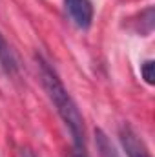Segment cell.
<instances>
[{
    "mask_svg": "<svg viewBox=\"0 0 155 157\" xmlns=\"http://www.w3.org/2000/svg\"><path fill=\"white\" fill-rule=\"evenodd\" d=\"M153 68H155V62L152 59H148V60H144L142 64H141V73H142V78L146 80V84H155V73H153Z\"/></svg>",
    "mask_w": 155,
    "mask_h": 157,
    "instance_id": "8992f818",
    "label": "cell"
},
{
    "mask_svg": "<svg viewBox=\"0 0 155 157\" xmlns=\"http://www.w3.org/2000/svg\"><path fill=\"white\" fill-rule=\"evenodd\" d=\"M73 157H88L86 150H73Z\"/></svg>",
    "mask_w": 155,
    "mask_h": 157,
    "instance_id": "ba28073f",
    "label": "cell"
},
{
    "mask_svg": "<svg viewBox=\"0 0 155 157\" xmlns=\"http://www.w3.org/2000/svg\"><path fill=\"white\" fill-rule=\"evenodd\" d=\"M0 66L7 75H15L18 71V60L15 57V51L11 49V46L7 44L2 33H0Z\"/></svg>",
    "mask_w": 155,
    "mask_h": 157,
    "instance_id": "277c9868",
    "label": "cell"
},
{
    "mask_svg": "<svg viewBox=\"0 0 155 157\" xmlns=\"http://www.w3.org/2000/svg\"><path fill=\"white\" fill-rule=\"evenodd\" d=\"M66 11L80 29H88L93 22V6L91 0H64Z\"/></svg>",
    "mask_w": 155,
    "mask_h": 157,
    "instance_id": "3957f363",
    "label": "cell"
},
{
    "mask_svg": "<svg viewBox=\"0 0 155 157\" xmlns=\"http://www.w3.org/2000/svg\"><path fill=\"white\" fill-rule=\"evenodd\" d=\"M37 62H39V71L40 78L44 84V90L49 97V101L53 102L57 113L64 121V124L68 126L71 139H73V150H86V135H84V119L80 115L77 108V102L73 101V97L68 93L66 86L62 84V80L55 73V70L37 55Z\"/></svg>",
    "mask_w": 155,
    "mask_h": 157,
    "instance_id": "6da1fadb",
    "label": "cell"
},
{
    "mask_svg": "<svg viewBox=\"0 0 155 157\" xmlns=\"http://www.w3.org/2000/svg\"><path fill=\"white\" fill-rule=\"evenodd\" d=\"M95 144L99 150V157H120L119 152L115 150V146L112 144V141L108 139V135L102 130H95Z\"/></svg>",
    "mask_w": 155,
    "mask_h": 157,
    "instance_id": "5b68a950",
    "label": "cell"
},
{
    "mask_svg": "<svg viewBox=\"0 0 155 157\" xmlns=\"http://www.w3.org/2000/svg\"><path fill=\"white\" fill-rule=\"evenodd\" d=\"M20 157H37V155H35L29 148H22V150H20Z\"/></svg>",
    "mask_w": 155,
    "mask_h": 157,
    "instance_id": "52a82bcc",
    "label": "cell"
},
{
    "mask_svg": "<svg viewBox=\"0 0 155 157\" xmlns=\"http://www.w3.org/2000/svg\"><path fill=\"white\" fill-rule=\"evenodd\" d=\"M119 139H120V144H122V148H124V152H126L128 157H152L150 155V150L142 143V139L135 133V130L130 124H126V122L120 124Z\"/></svg>",
    "mask_w": 155,
    "mask_h": 157,
    "instance_id": "7a4b0ae2",
    "label": "cell"
}]
</instances>
